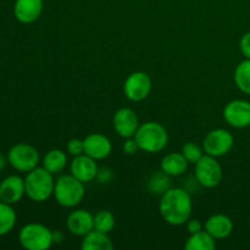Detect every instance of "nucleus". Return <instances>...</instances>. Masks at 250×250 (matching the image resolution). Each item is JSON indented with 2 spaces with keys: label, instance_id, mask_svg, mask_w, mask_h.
I'll use <instances>...</instances> for the list:
<instances>
[{
  "label": "nucleus",
  "instance_id": "obj_1",
  "mask_svg": "<svg viewBox=\"0 0 250 250\" xmlns=\"http://www.w3.org/2000/svg\"><path fill=\"white\" fill-rule=\"evenodd\" d=\"M161 217L171 226H182L192 216L193 202L189 192L183 188H168L159 203Z\"/></svg>",
  "mask_w": 250,
  "mask_h": 250
},
{
  "label": "nucleus",
  "instance_id": "obj_2",
  "mask_svg": "<svg viewBox=\"0 0 250 250\" xmlns=\"http://www.w3.org/2000/svg\"><path fill=\"white\" fill-rule=\"evenodd\" d=\"M53 173L42 166H37L32 171L27 172L24 178V187H26V195L31 200L36 203H43L48 200L51 195H54V187L55 180Z\"/></svg>",
  "mask_w": 250,
  "mask_h": 250
},
{
  "label": "nucleus",
  "instance_id": "obj_3",
  "mask_svg": "<svg viewBox=\"0 0 250 250\" xmlns=\"http://www.w3.org/2000/svg\"><path fill=\"white\" fill-rule=\"evenodd\" d=\"M139 150L146 153H159L167 146L168 133L165 127L155 121H149L139 125L136 134H134Z\"/></svg>",
  "mask_w": 250,
  "mask_h": 250
},
{
  "label": "nucleus",
  "instance_id": "obj_4",
  "mask_svg": "<svg viewBox=\"0 0 250 250\" xmlns=\"http://www.w3.org/2000/svg\"><path fill=\"white\" fill-rule=\"evenodd\" d=\"M85 194L84 183L72 175H62L55 181L54 197L59 205L63 208H75L83 200Z\"/></svg>",
  "mask_w": 250,
  "mask_h": 250
},
{
  "label": "nucleus",
  "instance_id": "obj_5",
  "mask_svg": "<svg viewBox=\"0 0 250 250\" xmlns=\"http://www.w3.org/2000/svg\"><path fill=\"white\" fill-rule=\"evenodd\" d=\"M20 244L27 250H46L53 246V231L37 222L24 225L19 233Z\"/></svg>",
  "mask_w": 250,
  "mask_h": 250
},
{
  "label": "nucleus",
  "instance_id": "obj_6",
  "mask_svg": "<svg viewBox=\"0 0 250 250\" xmlns=\"http://www.w3.org/2000/svg\"><path fill=\"white\" fill-rule=\"evenodd\" d=\"M7 161L16 171L29 172L38 166L39 153L31 144L17 143L10 148Z\"/></svg>",
  "mask_w": 250,
  "mask_h": 250
},
{
  "label": "nucleus",
  "instance_id": "obj_7",
  "mask_svg": "<svg viewBox=\"0 0 250 250\" xmlns=\"http://www.w3.org/2000/svg\"><path fill=\"white\" fill-rule=\"evenodd\" d=\"M194 175L200 186L205 188H215L220 185L224 173L217 158L204 154L195 164Z\"/></svg>",
  "mask_w": 250,
  "mask_h": 250
},
{
  "label": "nucleus",
  "instance_id": "obj_8",
  "mask_svg": "<svg viewBox=\"0 0 250 250\" xmlns=\"http://www.w3.org/2000/svg\"><path fill=\"white\" fill-rule=\"evenodd\" d=\"M234 138L227 129L216 128L210 131L203 141L204 153L214 158H221L229 154L233 148Z\"/></svg>",
  "mask_w": 250,
  "mask_h": 250
},
{
  "label": "nucleus",
  "instance_id": "obj_9",
  "mask_svg": "<svg viewBox=\"0 0 250 250\" xmlns=\"http://www.w3.org/2000/svg\"><path fill=\"white\" fill-rule=\"evenodd\" d=\"M151 92V78L143 71H136L126 78L124 83V93L131 102L138 103L148 98Z\"/></svg>",
  "mask_w": 250,
  "mask_h": 250
},
{
  "label": "nucleus",
  "instance_id": "obj_10",
  "mask_svg": "<svg viewBox=\"0 0 250 250\" xmlns=\"http://www.w3.org/2000/svg\"><path fill=\"white\" fill-rule=\"evenodd\" d=\"M224 119L233 128L250 126V103L242 99L231 100L224 109Z\"/></svg>",
  "mask_w": 250,
  "mask_h": 250
},
{
  "label": "nucleus",
  "instance_id": "obj_11",
  "mask_svg": "<svg viewBox=\"0 0 250 250\" xmlns=\"http://www.w3.org/2000/svg\"><path fill=\"white\" fill-rule=\"evenodd\" d=\"M114 128L116 133L122 138H131L134 137L139 127L138 116L134 110L129 107H121L114 115Z\"/></svg>",
  "mask_w": 250,
  "mask_h": 250
},
{
  "label": "nucleus",
  "instance_id": "obj_12",
  "mask_svg": "<svg viewBox=\"0 0 250 250\" xmlns=\"http://www.w3.org/2000/svg\"><path fill=\"white\" fill-rule=\"evenodd\" d=\"M84 154L94 160H104L110 156L112 151V144L106 136L102 133L88 134L84 139Z\"/></svg>",
  "mask_w": 250,
  "mask_h": 250
},
{
  "label": "nucleus",
  "instance_id": "obj_13",
  "mask_svg": "<svg viewBox=\"0 0 250 250\" xmlns=\"http://www.w3.org/2000/svg\"><path fill=\"white\" fill-rule=\"evenodd\" d=\"M26 194L24 180L20 176L11 175L0 182V200L7 204H16Z\"/></svg>",
  "mask_w": 250,
  "mask_h": 250
},
{
  "label": "nucleus",
  "instance_id": "obj_14",
  "mask_svg": "<svg viewBox=\"0 0 250 250\" xmlns=\"http://www.w3.org/2000/svg\"><path fill=\"white\" fill-rule=\"evenodd\" d=\"M71 175L75 176L81 182L88 183L97 178L98 168L97 160L92 159L90 156L82 154V155L75 156V159L71 163Z\"/></svg>",
  "mask_w": 250,
  "mask_h": 250
},
{
  "label": "nucleus",
  "instance_id": "obj_15",
  "mask_svg": "<svg viewBox=\"0 0 250 250\" xmlns=\"http://www.w3.org/2000/svg\"><path fill=\"white\" fill-rule=\"evenodd\" d=\"M66 226L72 234L83 237L94 229V215L84 209L75 210L67 216Z\"/></svg>",
  "mask_w": 250,
  "mask_h": 250
},
{
  "label": "nucleus",
  "instance_id": "obj_16",
  "mask_svg": "<svg viewBox=\"0 0 250 250\" xmlns=\"http://www.w3.org/2000/svg\"><path fill=\"white\" fill-rule=\"evenodd\" d=\"M43 0H16L14 5L15 17L21 23H33L41 17Z\"/></svg>",
  "mask_w": 250,
  "mask_h": 250
},
{
  "label": "nucleus",
  "instance_id": "obj_17",
  "mask_svg": "<svg viewBox=\"0 0 250 250\" xmlns=\"http://www.w3.org/2000/svg\"><path fill=\"white\" fill-rule=\"evenodd\" d=\"M204 229L215 239H225L233 231V221L227 215L215 214L205 221Z\"/></svg>",
  "mask_w": 250,
  "mask_h": 250
},
{
  "label": "nucleus",
  "instance_id": "obj_18",
  "mask_svg": "<svg viewBox=\"0 0 250 250\" xmlns=\"http://www.w3.org/2000/svg\"><path fill=\"white\" fill-rule=\"evenodd\" d=\"M188 161L182 153H170L161 160L160 167L163 172L170 177H177L183 175L188 168Z\"/></svg>",
  "mask_w": 250,
  "mask_h": 250
},
{
  "label": "nucleus",
  "instance_id": "obj_19",
  "mask_svg": "<svg viewBox=\"0 0 250 250\" xmlns=\"http://www.w3.org/2000/svg\"><path fill=\"white\" fill-rule=\"evenodd\" d=\"M81 248L83 250H112L114 244L110 239L109 233L92 229L89 233L83 236Z\"/></svg>",
  "mask_w": 250,
  "mask_h": 250
},
{
  "label": "nucleus",
  "instance_id": "obj_20",
  "mask_svg": "<svg viewBox=\"0 0 250 250\" xmlns=\"http://www.w3.org/2000/svg\"><path fill=\"white\" fill-rule=\"evenodd\" d=\"M186 250H215L216 242L215 238L207 231H199L190 234L185 244Z\"/></svg>",
  "mask_w": 250,
  "mask_h": 250
},
{
  "label": "nucleus",
  "instance_id": "obj_21",
  "mask_svg": "<svg viewBox=\"0 0 250 250\" xmlns=\"http://www.w3.org/2000/svg\"><path fill=\"white\" fill-rule=\"evenodd\" d=\"M66 165H67V155L60 149H53L48 151L43 158V167L53 175L61 172Z\"/></svg>",
  "mask_w": 250,
  "mask_h": 250
},
{
  "label": "nucleus",
  "instance_id": "obj_22",
  "mask_svg": "<svg viewBox=\"0 0 250 250\" xmlns=\"http://www.w3.org/2000/svg\"><path fill=\"white\" fill-rule=\"evenodd\" d=\"M233 80L241 92L250 95V59H246L237 65Z\"/></svg>",
  "mask_w": 250,
  "mask_h": 250
},
{
  "label": "nucleus",
  "instance_id": "obj_23",
  "mask_svg": "<svg viewBox=\"0 0 250 250\" xmlns=\"http://www.w3.org/2000/svg\"><path fill=\"white\" fill-rule=\"evenodd\" d=\"M16 219V211L11 204L0 200V236H5L14 229Z\"/></svg>",
  "mask_w": 250,
  "mask_h": 250
},
{
  "label": "nucleus",
  "instance_id": "obj_24",
  "mask_svg": "<svg viewBox=\"0 0 250 250\" xmlns=\"http://www.w3.org/2000/svg\"><path fill=\"white\" fill-rule=\"evenodd\" d=\"M116 220L114 214L109 210H99L94 215V229L104 233H110L115 229Z\"/></svg>",
  "mask_w": 250,
  "mask_h": 250
},
{
  "label": "nucleus",
  "instance_id": "obj_25",
  "mask_svg": "<svg viewBox=\"0 0 250 250\" xmlns=\"http://www.w3.org/2000/svg\"><path fill=\"white\" fill-rule=\"evenodd\" d=\"M170 176L166 175L165 172L160 171V172H156L151 176V178L149 180V190H150L153 194H161L163 195L166 190L170 188Z\"/></svg>",
  "mask_w": 250,
  "mask_h": 250
},
{
  "label": "nucleus",
  "instance_id": "obj_26",
  "mask_svg": "<svg viewBox=\"0 0 250 250\" xmlns=\"http://www.w3.org/2000/svg\"><path fill=\"white\" fill-rule=\"evenodd\" d=\"M181 153L185 155V158L187 159L188 163L194 164V165L205 154L203 146H199L198 144L193 143V142H188V143H186L185 146H182V151H181Z\"/></svg>",
  "mask_w": 250,
  "mask_h": 250
},
{
  "label": "nucleus",
  "instance_id": "obj_27",
  "mask_svg": "<svg viewBox=\"0 0 250 250\" xmlns=\"http://www.w3.org/2000/svg\"><path fill=\"white\" fill-rule=\"evenodd\" d=\"M67 151L73 156H78L84 154V143H83L82 139L72 138L67 142Z\"/></svg>",
  "mask_w": 250,
  "mask_h": 250
},
{
  "label": "nucleus",
  "instance_id": "obj_28",
  "mask_svg": "<svg viewBox=\"0 0 250 250\" xmlns=\"http://www.w3.org/2000/svg\"><path fill=\"white\" fill-rule=\"evenodd\" d=\"M239 49L246 59H250V32L243 34L239 42Z\"/></svg>",
  "mask_w": 250,
  "mask_h": 250
},
{
  "label": "nucleus",
  "instance_id": "obj_29",
  "mask_svg": "<svg viewBox=\"0 0 250 250\" xmlns=\"http://www.w3.org/2000/svg\"><path fill=\"white\" fill-rule=\"evenodd\" d=\"M122 149H124L125 153L128 154V155H133V154H136L137 151L139 150V146L138 144H137L134 137H131V138H126L124 146H122Z\"/></svg>",
  "mask_w": 250,
  "mask_h": 250
},
{
  "label": "nucleus",
  "instance_id": "obj_30",
  "mask_svg": "<svg viewBox=\"0 0 250 250\" xmlns=\"http://www.w3.org/2000/svg\"><path fill=\"white\" fill-rule=\"evenodd\" d=\"M203 227L204 226H203V224L198 219H189L187 221V231L189 232V234L202 231Z\"/></svg>",
  "mask_w": 250,
  "mask_h": 250
},
{
  "label": "nucleus",
  "instance_id": "obj_31",
  "mask_svg": "<svg viewBox=\"0 0 250 250\" xmlns=\"http://www.w3.org/2000/svg\"><path fill=\"white\" fill-rule=\"evenodd\" d=\"M65 239V234L62 231H53V243L60 244Z\"/></svg>",
  "mask_w": 250,
  "mask_h": 250
},
{
  "label": "nucleus",
  "instance_id": "obj_32",
  "mask_svg": "<svg viewBox=\"0 0 250 250\" xmlns=\"http://www.w3.org/2000/svg\"><path fill=\"white\" fill-rule=\"evenodd\" d=\"M5 165H6V159H5V156L0 153V171L5 167Z\"/></svg>",
  "mask_w": 250,
  "mask_h": 250
},
{
  "label": "nucleus",
  "instance_id": "obj_33",
  "mask_svg": "<svg viewBox=\"0 0 250 250\" xmlns=\"http://www.w3.org/2000/svg\"><path fill=\"white\" fill-rule=\"evenodd\" d=\"M249 225H250V221H249Z\"/></svg>",
  "mask_w": 250,
  "mask_h": 250
}]
</instances>
